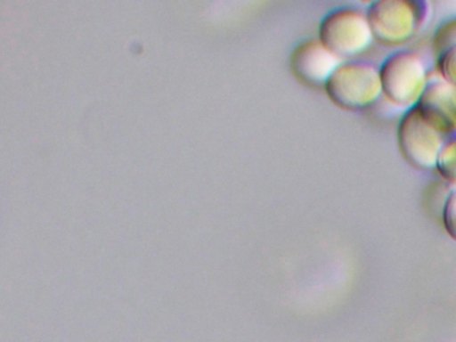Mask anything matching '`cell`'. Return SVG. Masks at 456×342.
<instances>
[{
	"mask_svg": "<svg viewBox=\"0 0 456 342\" xmlns=\"http://www.w3.org/2000/svg\"><path fill=\"white\" fill-rule=\"evenodd\" d=\"M365 12L373 40L384 47H402L427 26L431 4L424 0H378Z\"/></svg>",
	"mask_w": 456,
	"mask_h": 342,
	"instance_id": "1",
	"label": "cell"
},
{
	"mask_svg": "<svg viewBox=\"0 0 456 342\" xmlns=\"http://www.w3.org/2000/svg\"><path fill=\"white\" fill-rule=\"evenodd\" d=\"M330 101L346 111L370 109L383 95L380 69L367 61H346L325 85Z\"/></svg>",
	"mask_w": 456,
	"mask_h": 342,
	"instance_id": "2",
	"label": "cell"
},
{
	"mask_svg": "<svg viewBox=\"0 0 456 342\" xmlns=\"http://www.w3.org/2000/svg\"><path fill=\"white\" fill-rule=\"evenodd\" d=\"M380 79L387 101L408 110L418 104L429 82L423 59L411 51L388 56L381 64Z\"/></svg>",
	"mask_w": 456,
	"mask_h": 342,
	"instance_id": "3",
	"label": "cell"
},
{
	"mask_svg": "<svg viewBox=\"0 0 456 342\" xmlns=\"http://www.w3.org/2000/svg\"><path fill=\"white\" fill-rule=\"evenodd\" d=\"M319 40L341 61L360 55L373 42L367 12L351 7L332 11L320 23Z\"/></svg>",
	"mask_w": 456,
	"mask_h": 342,
	"instance_id": "4",
	"label": "cell"
},
{
	"mask_svg": "<svg viewBox=\"0 0 456 342\" xmlns=\"http://www.w3.org/2000/svg\"><path fill=\"white\" fill-rule=\"evenodd\" d=\"M397 143L403 158L418 170L436 168L437 158L444 146V135L426 118L418 107L407 110L397 128Z\"/></svg>",
	"mask_w": 456,
	"mask_h": 342,
	"instance_id": "5",
	"label": "cell"
},
{
	"mask_svg": "<svg viewBox=\"0 0 456 342\" xmlns=\"http://www.w3.org/2000/svg\"><path fill=\"white\" fill-rule=\"evenodd\" d=\"M343 63L319 39L301 43L290 56V66L296 77L312 87H325L333 72Z\"/></svg>",
	"mask_w": 456,
	"mask_h": 342,
	"instance_id": "6",
	"label": "cell"
},
{
	"mask_svg": "<svg viewBox=\"0 0 456 342\" xmlns=\"http://www.w3.org/2000/svg\"><path fill=\"white\" fill-rule=\"evenodd\" d=\"M416 107L443 135L456 133V87L442 77L429 80Z\"/></svg>",
	"mask_w": 456,
	"mask_h": 342,
	"instance_id": "7",
	"label": "cell"
},
{
	"mask_svg": "<svg viewBox=\"0 0 456 342\" xmlns=\"http://www.w3.org/2000/svg\"><path fill=\"white\" fill-rule=\"evenodd\" d=\"M436 170L444 181L456 186V138L445 142L437 158Z\"/></svg>",
	"mask_w": 456,
	"mask_h": 342,
	"instance_id": "8",
	"label": "cell"
},
{
	"mask_svg": "<svg viewBox=\"0 0 456 342\" xmlns=\"http://www.w3.org/2000/svg\"><path fill=\"white\" fill-rule=\"evenodd\" d=\"M453 47H456V18L443 23L432 37V51L437 58Z\"/></svg>",
	"mask_w": 456,
	"mask_h": 342,
	"instance_id": "9",
	"label": "cell"
},
{
	"mask_svg": "<svg viewBox=\"0 0 456 342\" xmlns=\"http://www.w3.org/2000/svg\"><path fill=\"white\" fill-rule=\"evenodd\" d=\"M436 69L442 79L456 87V47L437 58Z\"/></svg>",
	"mask_w": 456,
	"mask_h": 342,
	"instance_id": "10",
	"label": "cell"
},
{
	"mask_svg": "<svg viewBox=\"0 0 456 342\" xmlns=\"http://www.w3.org/2000/svg\"><path fill=\"white\" fill-rule=\"evenodd\" d=\"M443 224L445 232L453 240H456V190L450 192L443 208Z\"/></svg>",
	"mask_w": 456,
	"mask_h": 342,
	"instance_id": "11",
	"label": "cell"
}]
</instances>
